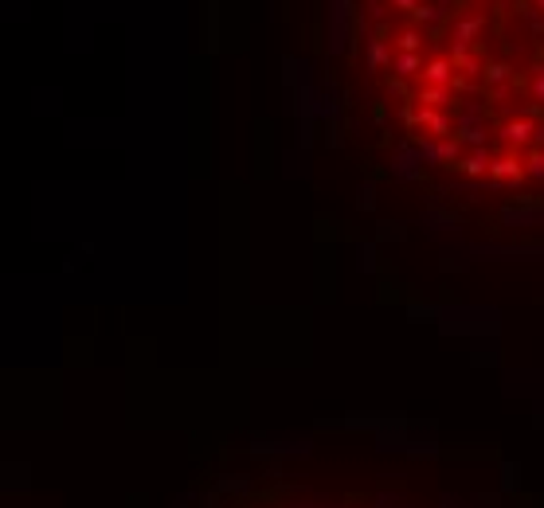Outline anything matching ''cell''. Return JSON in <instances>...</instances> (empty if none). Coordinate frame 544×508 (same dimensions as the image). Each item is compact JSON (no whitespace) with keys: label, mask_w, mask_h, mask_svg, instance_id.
<instances>
[{"label":"cell","mask_w":544,"mask_h":508,"mask_svg":"<svg viewBox=\"0 0 544 508\" xmlns=\"http://www.w3.org/2000/svg\"><path fill=\"white\" fill-rule=\"evenodd\" d=\"M482 32H485V12L462 16V20H454V24H450V43H462V47H474Z\"/></svg>","instance_id":"cell-1"},{"label":"cell","mask_w":544,"mask_h":508,"mask_svg":"<svg viewBox=\"0 0 544 508\" xmlns=\"http://www.w3.org/2000/svg\"><path fill=\"white\" fill-rule=\"evenodd\" d=\"M387 43H392V51H423V32L419 28H399Z\"/></svg>","instance_id":"cell-3"},{"label":"cell","mask_w":544,"mask_h":508,"mask_svg":"<svg viewBox=\"0 0 544 508\" xmlns=\"http://www.w3.org/2000/svg\"><path fill=\"white\" fill-rule=\"evenodd\" d=\"M536 8H541V12H544V0H536Z\"/></svg>","instance_id":"cell-5"},{"label":"cell","mask_w":544,"mask_h":508,"mask_svg":"<svg viewBox=\"0 0 544 508\" xmlns=\"http://www.w3.org/2000/svg\"><path fill=\"white\" fill-rule=\"evenodd\" d=\"M392 43H387V36H376L368 39V71H387V63H392Z\"/></svg>","instance_id":"cell-2"},{"label":"cell","mask_w":544,"mask_h":508,"mask_svg":"<svg viewBox=\"0 0 544 508\" xmlns=\"http://www.w3.org/2000/svg\"><path fill=\"white\" fill-rule=\"evenodd\" d=\"M392 4H396L399 12H412V16L419 12V8H423V4H419V0H392Z\"/></svg>","instance_id":"cell-4"}]
</instances>
